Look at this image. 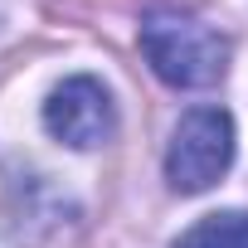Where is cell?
Wrapping results in <instances>:
<instances>
[{"instance_id": "cell-1", "label": "cell", "mask_w": 248, "mask_h": 248, "mask_svg": "<svg viewBox=\"0 0 248 248\" xmlns=\"http://www.w3.org/2000/svg\"><path fill=\"white\" fill-rule=\"evenodd\" d=\"M141 54L170 88H209L229 68V39L180 10H156L141 25Z\"/></svg>"}, {"instance_id": "cell-2", "label": "cell", "mask_w": 248, "mask_h": 248, "mask_svg": "<svg viewBox=\"0 0 248 248\" xmlns=\"http://www.w3.org/2000/svg\"><path fill=\"white\" fill-rule=\"evenodd\" d=\"M233 166V122L224 107H190L175 122V137L166 151V180L180 195L209 190Z\"/></svg>"}, {"instance_id": "cell-3", "label": "cell", "mask_w": 248, "mask_h": 248, "mask_svg": "<svg viewBox=\"0 0 248 248\" xmlns=\"http://www.w3.org/2000/svg\"><path fill=\"white\" fill-rule=\"evenodd\" d=\"M44 127H49L59 141L78 146V151L112 141V132H117L112 93H107L97 78H88V73L63 78V83L49 93V102H44Z\"/></svg>"}, {"instance_id": "cell-4", "label": "cell", "mask_w": 248, "mask_h": 248, "mask_svg": "<svg viewBox=\"0 0 248 248\" xmlns=\"http://www.w3.org/2000/svg\"><path fill=\"white\" fill-rule=\"evenodd\" d=\"M175 248H248V214H243V209L204 214Z\"/></svg>"}]
</instances>
